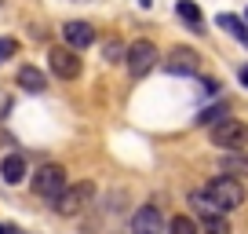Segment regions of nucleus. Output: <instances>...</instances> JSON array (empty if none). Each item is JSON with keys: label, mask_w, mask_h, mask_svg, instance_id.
<instances>
[{"label": "nucleus", "mask_w": 248, "mask_h": 234, "mask_svg": "<svg viewBox=\"0 0 248 234\" xmlns=\"http://www.w3.org/2000/svg\"><path fill=\"white\" fill-rule=\"evenodd\" d=\"M70 187V176L62 165H40V172L33 176V194L44 198V201H59Z\"/></svg>", "instance_id": "nucleus-1"}, {"label": "nucleus", "mask_w": 248, "mask_h": 234, "mask_svg": "<svg viewBox=\"0 0 248 234\" xmlns=\"http://www.w3.org/2000/svg\"><path fill=\"white\" fill-rule=\"evenodd\" d=\"M208 135H212V147H219V150H245L248 147V125L245 121H233V117L212 125Z\"/></svg>", "instance_id": "nucleus-2"}, {"label": "nucleus", "mask_w": 248, "mask_h": 234, "mask_svg": "<svg viewBox=\"0 0 248 234\" xmlns=\"http://www.w3.org/2000/svg\"><path fill=\"white\" fill-rule=\"evenodd\" d=\"M204 190H208V194L223 205V212H233V209H241V205H245V187H241L237 176H216Z\"/></svg>", "instance_id": "nucleus-3"}, {"label": "nucleus", "mask_w": 248, "mask_h": 234, "mask_svg": "<svg viewBox=\"0 0 248 234\" xmlns=\"http://www.w3.org/2000/svg\"><path fill=\"white\" fill-rule=\"evenodd\" d=\"M124 63H128V73H132V77H146V73L157 66V44L154 40H132Z\"/></svg>", "instance_id": "nucleus-4"}, {"label": "nucleus", "mask_w": 248, "mask_h": 234, "mask_svg": "<svg viewBox=\"0 0 248 234\" xmlns=\"http://www.w3.org/2000/svg\"><path fill=\"white\" fill-rule=\"evenodd\" d=\"M95 201V183H73V187H66V194L55 201V209L62 212V216H77V212H84L88 205Z\"/></svg>", "instance_id": "nucleus-5"}, {"label": "nucleus", "mask_w": 248, "mask_h": 234, "mask_svg": "<svg viewBox=\"0 0 248 234\" xmlns=\"http://www.w3.org/2000/svg\"><path fill=\"white\" fill-rule=\"evenodd\" d=\"M161 66H164L168 73H175V77H194V73L201 70V55L190 51V48H175V51H171Z\"/></svg>", "instance_id": "nucleus-6"}, {"label": "nucleus", "mask_w": 248, "mask_h": 234, "mask_svg": "<svg viewBox=\"0 0 248 234\" xmlns=\"http://www.w3.org/2000/svg\"><path fill=\"white\" fill-rule=\"evenodd\" d=\"M47 63H51V73H55V77H62V81L80 77V59H77L73 48H51Z\"/></svg>", "instance_id": "nucleus-7"}, {"label": "nucleus", "mask_w": 248, "mask_h": 234, "mask_svg": "<svg viewBox=\"0 0 248 234\" xmlns=\"http://www.w3.org/2000/svg\"><path fill=\"white\" fill-rule=\"evenodd\" d=\"M132 234H164V216L157 205H142L132 216Z\"/></svg>", "instance_id": "nucleus-8"}, {"label": "nucleus", "mask_w": 248, "mask_h": 234, "mask_svg": "<svg viewBox=\"0 0 248 234\" xmlns=\"http://www.w3.org/2000/svg\"><path fill=\"white\" fill-rule=\"evenodd\" d=\"M62 40H66V48H73V51H84V48L95 44V30H92V22L73 18V22L62 26Z\"/></svg>", "instance_id": "nucleus-9"}, {"label": "nucleus", "mask_w": 248, "mask_h": 234, "mask_svg": "<svg viewBox=\"0 0 248 234\" xmlns=\"http://www.w3.org/2000/svg\"><path fill=\"white\" fill-rule=\"evenodd\" d=\"M0 180L8 183V187H18L26 180V157L22 154H8L0 161Z\"/></svg>", "instance_id": "nucleus-10"}, {"label": "nucleus", "mask_w": 248, "mask_h": 234, "mask_svg": "<svg viewBox=\"0 0 248 234\" xmlns=\"http://www.w3.org/2000/svg\"><path fill=\"white\" fill-rule=\"evenodd\" d=\"M18 88H22V92H30V95H40V92L47 88L44 70H40V66H22V70H18Z\"/></svg>", "instance_id": "nucleus-11"}, {"label": "nucleus", "mask_w": 248, "mask_h": 234, "mask_svg": "<svg viewBox=\"0 0 248 234\" xmlns=\"http://www.w3.org/2000/svg\"><path fill=\"white\" fill-rule=\"evenodd\" d=\"M190 205H194V209L201 212L204 219H212V216H223V205H219L216 198L208 194V190H194V194H190Z\"/></svg>", "instance_id": "nucleus-12"}, {"label": "nucleus", "mask_w": 248, "mask_h": 234, "mask_svg": "<svg viewBox=\"0 0 248 234\" xmlns=\"http://www.w3.org/2000/svg\"><path fill=\"white\" fill-rule=\"evenodd\" d=\"M216 26H223V30H226V33H230V37H233V40H241V44H245V48H248V26H245V22H241V18H237V15H226V11H223V15H216Z\"/></svg>", "instance_id": "nucleus-13"}, {"label": "nucleus", "mask_w": 248, "mask_h": 234, "mask_svg": "<svg viewBox=\"0 0 248 234\" xmlns=\"http://www.w3.org/2000/svg\"><path fill=\"white\" fill-rule=\"evenodd\" d=\"M219 165H223L226 176H241V172H248V154L245 150H226Z\"/></svg>", "instance_id": "nucleus-14"}, {"label": "nucleus", "mask_w": 248, "mask_h": 234, "mask_svg": "<svg viewBox=\"0 0 248 234\" xmlns=\"http://www.w3.org/2000/svg\"><path fill=\"white\" fill-rule=\"evenodd\" d=\"M226 114H230V106H226V102H216V106L201 110V114L194 117V125H201V128H212V125H219V121H226Z\"/></svg>", "instance_id": "nucleus-15"}, {"label": "nucleus", "mask_w": 248, "mask_h": 234, "mask_svg": "<svg viewBox=\"0 0 248 234\" xmlns=\"http://www.w3.org/2000/svg\"><path fill=\"white\" fill-rule=\"evenodd\" d=\"M175 11H179V18H186L190 26H201V22H204V18H201V8H197L194 0H179Z\"/></svg>", "instance_id": "nucleus-16"}, {"label": "nucleus", "mask_w": 248, "mask_h": 234, "mask_svg": "<svg viewBox=\"0 0 248 234\" xmlns=\"http://www.w3.org/2000/svg\"><path fill=\"white\" fill-rule=\"evenodd\" d=\"M168 234H197V223H194L190 216H171Z\"/></svg>", "instance_id": "nucleus-17"}, {"label": "nucleus", "mask_w": 248, "mask_h": 234, "mask_svg": "<svg viewBox=\"0 0 248 234\" xmlns=\"http://www.w3.org/2000/svg\"><path fill=\"white\" fill-rule=\"evenodd\" d=\"M204 234H233V231L226 223V216H212V219H204Z\"/></svg>", "instance_id": "nucleus-18"}, {"label": "nucleus", "mask_w": 248, "mask_h": 234, "mask_svg": "<svg viewBox=\"0 0 248 234\" xmlns=\"http://www.w3.org/2000/svg\"><path fill=\"white\" fill-rule=\"evenodd\" d=\"M15 51H18V40H15V37H0V66L8 63Z\"/></svg>", "instance_id": "nucleus-19"}, {"label": "nucleus", "mask_w": 248, "mask_h": 234, "mask_svg": "<svg viewBox=\"0 0 248 234\" xmlns=\"http://www.w3.org/2000/svg\"><path fill=\"white\" fill-rule=\"evenodd\" d=\"M124 55H128V48H121L117 40H109V44H106V59H109V63H121Z\"/></svg>", "instance_id": "nucleus-20"}, {"label": "nucleus", "mask_w": 248, "mask_h": 234, "mask_svg": "<svg viewBox=\"0 0 248 234\" xmlns=\"http://www.w3.org/2000/svg\"><path fill=\"white\" fill-rule=\"evenodd\" d=\"M201 92L204 95H216L219 92V81H201Z\"/></svg>", "instance_id": "nucleus-21"}, {"label": "nucleus", "mask_w": 248, "mask_h": 234, "mask_svg": "<svg viewBox=\"0 0 248 234\" xmlns=\"http://www.w3.org/2000/svg\"><path fill=\"white\" fill-rule=\"evenodd\" d=\"M241 84L248 88V66H241Z\"/></svg>", "instance_id": "nucleus-22"}, {"label": "nucleus", "mask_w": 248, "mask_h": 234, "mask_svg": "<svg viewBox=\"0 0 248 234\" xmlns=\"http://www.w3.org/2000/svg\"><path fill=\"white\" fill-rule=\"evenodd\" d=\"M0 234H11V231H8V227H0Z\"/></svg>", "instance_id": "nucleus-23"}, {"label": "nucleus", "mask_w": 248, "mask_h": 234, "mask_svg": "<svg viewBox=\"0 0 248 234\" xmlns=\"http://www.w3.org/2000/svg\"><path fill=\"white\" fill-rule=\"evenodd\" d=\"M245 15H248V11H245Z\"/></svg>", "instance_id": "nucleus-24"}, {"label": "nucleus", "mask_w": 248, "mask_h": 234, "mask_svg": "<svg viewBox=\"0 0 248 234\" xmlns=\"http://www.w3.org/2000/svg\"><path fill=\"white\" fill-rule=\"evenodd\" d=\"M11 234H15V231H11Z\"/></svg>", "instance_id": "nucleus-25"}]
</instances>
